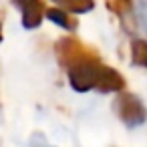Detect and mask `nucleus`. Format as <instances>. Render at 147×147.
I'll use <instances>...</instances> for the list:
<instances>
[{
	"instance_id": "f257e3e1",
	"label": "nucleus",
	"mask_w": 147,
	"mask_h": 147,
	"mask_svg": "<svg viewBox=\"0 0 147 147\" xmlns=\"http://www.w3.org/2000/svg\"><path fill=\"white\" fill-rule=\"evenodd\" d=\"M69 81L75 91H91L97 89L101 93H115L125 89V79L119 71L107 67L101 59L89 61L69 69Z\"/></svg>"
},
{
	"instance_id": "f03ea898",
	"label": "nucleus",
	"mask_w": 147,
	"mask_h": 147,
	"mask_svg": "<svg viewBox=\"0 0 147 147\" xmlns=\"http://www.w3.org/2000/svg\"><path fill=\"white\" fill-rule=\"evenodd\" d=\"M55 53H57L59 63H61L67 71H69L71 67H77V65H83V63L99 61V59H101L99 53H97L93 47L81 42V40L75 38V36H63V38H59L57 45H55Z\"/></svg>"
},
{
	"instance_id": "7ed1b4c3",
	"label": "nucleus",
	"mask_w": 147,
	"mask_h": 147,
	"mask_svg": "<svg viewBox=\"0 0 147 147\" xmlns=\"http://www.w3.org/2000/svg\"><path fill=\"white\" fill-rule=\"evenodd\" d=\"M115 113L131 129H135L147 121V109L141 103V99L133 93H121L115 99Z\"/></svg>"
},
{
	"instance_id": "20e7f679",
	"label": "nucleus",
	"mask_w": 147,
	"mask_h": 147,
	"mask_svg": "<svg viewBox=\"0 0 147 147\" xmlns=\"http://www.w3.org/2000/svg\"><path fill=\"white\" fill-rule=\"evenodd\" d=\"M16 6L22 12V26L24 28H36L40 26L42 18L47 16V4L38 0H26V2H16Z\"/></svg>"
},
{
	"instance_id": "39448f33",
	"label": "nucleus",
	"mask_w": 147,
	"mask_h": 147,
	"mask_svg": "<svg viewBox=\"0 0 147 147\" xmlns=\"http://www.w3.org/2000/svg\"><path fill=\"white\" fill-rule=\"evenodd\" d=\"M47 18H49L51 22H55V24L63 26V28H65V30H69V32H75V30H77V26H79L77 16H73L71 12L63 10L61 6H49V8H47Z\"/></svg>"
},
{
	"instance_id": "423d86ee",
	"label": "nucleus",
	"mask_w": 147,
	"mask_h": 147,
	"mask_svg": "<svg viewBox=\"0 0 147 147\" xmlns=\"http://www.w3.org/2000/svg\"><path fill=\"white\" fill-rule=\"evenodd\" d=\"M131 63L135 67H145L147 69V40L135 38L131 42Z\"/></svg>"
},
{
	"instance_id": "0eeeda50",
	"label": "nucleus",
	"mask_w": 147,
	"mask_h": 147,
	"mask_svg": "<svg viewBox=\"0 0 147 147\" xmlns=\"http://www.w3.org/2000/svg\"><path fill=\"white\" fill-rule=\"evenodd\" d=\"M105 6H107L111 12H115V14L121 18V22L125 24V28H127V20H131V16H133V14H131V8H133L131 2H107Z\"/></svg>"
},
{
	"instance_id": "6e6552de",
	"label": "nucleus",
	"mask_w": 147,
	"mask_h": 147,
	"mask_svg": "<svg viewBox=\"0 0 147 147\" xmlns=\"http://www.w3.org/2000/svg\"><path fill=\"white\" fill-rule=\"evenodd\" d=\"M59 6L71 14H81V12H89L93 8V2H69L67 0V2H61Z\"/></svg>"
},
{
	"instance_id": "1a4fd4ad",
	"label": "nucleus",
	"mask_w": 147,
	"mask_h": 147,
	"mask_svg": "<svg viewBox=\"0 0 147 147\" xmlns=\"http://www.w3.org/2000/svg\"><path fill=\"white\" fill-rule=\"evenodd\" d=\"M137 10H139V20H141V24H143V28L147 30V2H141L139 6H137Z\"/></svg>"
},
{
	"instance_id": "9d476101",
	"label": "nucleus",
	"mask_w": 147,
	"mask_h": 147,
	"mask_svg": "<svg viewBox=\"0 0 147 147\" xmlns=\"http://www.w3.org/2000/svg\"><path fill=\"white\" fill-rule=\"evenodd\" d=\"M0 40H2V20H0Z\"/></svg>"
}]
</instances>
